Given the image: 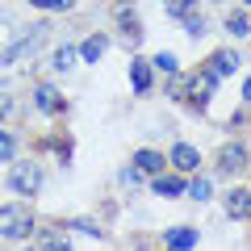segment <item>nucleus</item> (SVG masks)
Segmentation results:
<instances>
[{
  "label": "nucleus",
  "mask_w": 251,
  "mask_h": 251,
  "mask_svg": "<svg viewBox=\"0 0 251 251\" xmlns=\"http://www.w3.org/2000/svg\"><path fill=\"white\" fill-rule=\"evenodd\" d=\"M34 230H38V222H34V214H29L25 205H0V239L21 243Z\"/></svg>",
  "instance_id": "obj_1"
},
{
  "label": "nucleus",
  "mask_w": 251,
  "mask_h": 251,
  "mask_svg": "<svg viewBox=\"0 0 251 251\" xmlns=\"http://www.w3.org/2000/svg\"><path fill=\"white\" fill-rule=\"evenodd\" d=\"M9 188H13V193H21V197H38V193H42V168H38L34 159L13 163V172H9Z\"/></svg>",
  "instance_id": "obj_2"
},
{
  "label": "nucleus",
  "mask_w": 251,
  "mask_h": 251,
  "mask_svg": "<svg viewBox=\"0 0 251 251\" xmlns=\"http://www.w3.org/2000/svg\"><path fill=\"white\" fill-rule=\"evenodd\" d=\"M214 88H218V75L209 72V67H201V72H193L184 80V100H188V105H197V109H205L209 97H214Z\"/></svg>",
  "instance_id": "obj_3"
},
{
  "label": "nucleus",
  "mask_w": 251,
  "mask_h": 251,
  "mask_svg": "<svg viewBox=\"0 0 251 251\" xmlns=\"http://www.w3.org/2000/svg\"><path fill=\"white\" fill-rule=\"evenodd\" d=\"M218 172H222V176H243V172H247V147H243V143L222 147V155H218Z\"/></svg>",
  "instance_id": "obj_4"
},
{
  "label": "nucleus",
  "mask_w": 251,
  "mask_h": 251,
  "mask_svg": "<svg viewBox=\"0 0 251 251\" xmlns=\"http://www.w3.org/2000/svg\"><path fill=\"white\" fill-rule=\"evenodd\" d=\"M168 163L180 172V176H188V172H197V168H201V151H197L193 143H176V147L168 151Z\"/></svg>",
  "instance_id": "obj_5"
},
{
  "label": "nucleus",
  "mask_w": 251,
  "mask_h": 251,
  "mask_svg": "<svg viewBox=\"0 0 251 251\" xmlns=\"http://www.w3.org/2000/svg\"><path fill=\"white\" fill-rule=\"evenodd\" d=\"M226 218H230V222H247L251 218V188H230V193H226Z\"/></svg>",
  "instance_id": "obj_6"
},
{
  "label": "nucleus",
  "mask_w": 251,
  "mask_h": 251,
  "mask_svg": "<svg viewBox=\"0 0 251 251\" xmlns=\"http://www.w3.org/2000/svg\"><path fill=\"white\" fill-rule=\"evenodd\" d=\"M151 193H159V197H184V176L155 172V176H151Z\"/></svg>",
  "instance_id": "obj_7"
},
{
  "label": "nucleus",
  "mask_w": 251,
  "mask_h": 251,
  "mask_svg": "<svg viewBox=\"0 0 251 251\" xmlns=\"http://www.w3.org/2000/svg\"><path fill=\"white\" fill-rule=\"evenodd\" d=\"M243 67V54L239 50H218V54H209V72L222 80V75H234Z\"/></svg>",
  "instance_id": "obj_8"
},
{
  "label": "nucleus",
  "mask_w": 251,
  "mask_h": 251,
  "mask_svg": "<svg viewBox=\"0 0 251 251\" xmlns=\"http://www.w3.org/2000/svg\"><path fill=\"white\" fill-rule=\"evenodd\" d=\"M34 105L42 109V113H59V109H63V97H59L54 84H38V88H34Z\"/></svg>",
  "instance_id": "obj_9"
},
{
  "label": "nucleus",
  "mask_w": 251,
  "mask_h": 251,
  "mask_svg": "<svg viewBox=\"0 0 251 251\" xmlns=\"http://www.w3.org/2000/svg\"><path fill=\"white\" fill-rule=\"evenodd\" d=\"M163 163H168V155H159L155 147H143V151L134 155V168L143 172V176H155V172H163Z\"/></svg>",
  "instance_id": "obj_10"
},
{
  "label": "nucleus",
  "mask_w": 251,
  "mask_h": 251,
  "mask_svg": "<svg viewBox=\"0 0 251 251\" xmlns=\"http://www.w3.org/2000/svg\"><path fill=\"white\" fill-rule=\"evenodd\" d=\"M105 50H109V38H105V34H92V38H84V42L75 46V54H80L84 63H97Z\"/></svg>",
  "instance_id": "obj_11"
},
{
  "label": "nucleus",
  "mask_w": 251,
  "mask_h": 251,
  "mask_svg": "<svg viewBox=\"0 0 251 251\" xmlns=\"http://www.w3.org/2000/svg\"><path fill=\"white\" fill-rule=\"evenodd\" d=\"M130 84H134L138 97L151 92V63H147V59H130Z\"/></svg>",
  "instance_id": "obj_12"
},
{
  "label": "nucleus",
  "mask_w": 251,
  "mask_h": 251,
  "mask_svg": "<svg viewBox=\"0 0 251 251\" xmlns=\"http://www.w3.org/2000/svg\"><path fill=\"white\" fill-rule=\"evenodd\" d=\"M163 243H168V247H197V230H193V226H172V230L163 234Z\"/></svg>",
  "instance_id": "obj_13"
},
{
  "label": "nucleus",
  "mask_w": 251,
  "mask_h": 251,
  "mask_svg": "<svg viewBox=\"0 0 251 251\" xmlns=\"http://www.w3.org/2000/svg\"><path fill=\"white\" fill-rule=\"evenodd\" d=\"M117 25H122V38H126L130 46H134L138 38H143V25H138V17H134L130 9H122V13H117Z\"/></svg>",
  "instance_id": "obj_14"
},
{
  "label": "nucleus",
  "mask_w": 251,
  "mask_h": 251,
  "mask_svg": "<svg viewBox=\"0 0 251 251\" xmlns=\"http://www.w3.org/2000/svg\"><path fill=\"white\" fill-rule=\"evenodd\" d=\"M184 193L193 201H209V197H214V184H209L205 176H193V180H184Z\"/></svg>",
  "instance_id": "obj_15"
},
{
  "label": "nucleus",
  "mask_w": 251,
  "mask_h": 251,
  "mask_svg": "<svg viewBox=\"0 0 251 251\" xmlns=\"http://www.w3.org/2000/svg\"><path fill=\"white\" fill-rule=\"evenodd\" d=\"M75 59H80V54H75V46H59V50L50 54V67H54V72H72Z\"/></svg>",
  "instance_id": "obj_16"
},
{
  "label": "nucleus",
  "mask_w": 251,
  "mask_h": 251,
  "mask_svg": "<svg viewBox=\"0 0 251 251\" xmlns=\"http://www.w3.org/2000/svg\"><path fill=\"white\" fill-rule=\"evenodd\" d=\"M180 25H184V34H188V38H201V34L209 29V21L201 17V13H184V17H180Z\"/></svg>",
  "instance_id": "obj_17"
},
{
  "label": "nucleus",
  "mask_w": 251,
  "mask_h": 251,
  "mask_svg": "<svg viewBox=\"0 0 251 251\" xmlns=\"http://www.w3.org/2000/svg\"><path fill=\"white\" fill-rule=\"evenodd\" d=\"M147 63H151L155 72H163V75L180 72V63H176V54H172V50H159V54H155V59H147Z\"/></svg>",
  "instance_id": "obj_18"
},
{
  "label": "nucleus",
  "mask_w": 251,
  "mask_h": 251,
  "mask_svg": "<svg viewBox=\"0 0 251 251\" xmlns=\"http://www.w3.org/2000/svg\"><path fill=\"white\" fill-rule=\"evenodd\" d=\"M226 29H230L234 38H247V29H251V21H247V13H230V17H226Z\"/></svg>",
  "instance_id": "obj_19"
},
{
  "label": "nucleus",
  "mask_w": 251,
  "mask_h": 251,
  "mask_svg": "<svg viewBox=\"0 0 251 251\" xmlns=\"http://www.w3.org/2000/svg\"><path fill=\"white\" fill-rule=\"evenodd\" d=\"M13 155H17V138H13L9 130H0V163L13 159Z\"/></svg>",
  "instance_id": "obj_20"
},
{
  "label": "nucleus",
  "mask_w": 251,
  "mask_h": 251,
  "mask_svg": "<svg viewBox=\"0 0 251 251\" xmlns=\"http://www.w3.org/2000/svg\"><path fill=\"white\" fill-rule=\"evenodd\" d=\"M117 180H122V184H143V172H138L134 163H126V168L117 172Z\"/></svg>",
  "instance_id": "obj_21"
},
{
  "label": "nucleus",
  "mask_w": 251,
  "mask_h": 251,
  "mask_svg": "<svg viewBox=\"0 0 251 251\" xmlns=\"http://www.w3.org/2000/svg\"><path fill=\"white\" fill-rule=\"evenodd\" d=\"M72 230H80V234H92V239H100L97 222H88V218H75V222H72Z\"/></svg>",
  "instance_id": "obj_22"
},
{
  "label": "nucleus",
  "mask_w": 251,
  "mask_h": 251,
  "mask_svg": "<svg viewBox=\"0 0 251 251\" xmlns=\"http://www.w3.org/2000/svg\"><path fill=\"white\" fill-rule=\"evenodd\" d=\"M168 97H172V100H184V80H180L176 72H172V84H168Z\"/></svg>",
  "instance_id": "obj_23"
},
{
  "label": "nucleus",
  "mask_w": 251,
  "mask_h": 251,
  "mask_svg": "<svg viewBox=\"0 0 251 251\" xmlns=\"http://www.w3.org/2000/svg\"><path fill=\"white\" fill-rule=\"evenodd\" d=\"M163 9H168L172 17H184V13H188V4H184V0H163Z\"/></svg>",
  "instance_id": "obj_24"
},
{
  "label": "nucleus",
  "mask_w": 251,
  "mask_h": 251,
  "mask_svg": "<svg viewBox=\"0 0 251 251\" xmlns=\"http://www.w3.org/2000/svg\"><path fill=\"white\" fill-rule=\"evenodd\" d=\"M4 113H13V97H9V92H0V117H4Z\"/></svg>",
  "instance_id": "obj_25"
},
{
  "label": "nucleus",
  "mask_w": 251,
  "mask_h": 251,
  "mask_svg": "<svg viewBox=\"0 0 251 251\" xmlns=\"http://www.w3.org/2000/svg\"><path fill=\"white\" fill-rule=\"evenodd\" d=\"M184 4H201V0H184Z\"/></svg>",
  "instance_id": "obj_26"
}]
</instances>
